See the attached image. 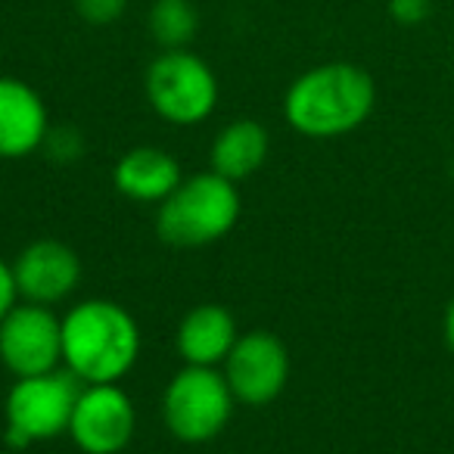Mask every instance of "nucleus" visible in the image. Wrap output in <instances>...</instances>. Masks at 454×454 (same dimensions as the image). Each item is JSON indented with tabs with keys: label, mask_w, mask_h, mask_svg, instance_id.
<instances>
[{
	"label": "nucleus",
	"mask_w": 454,
	"mask_h": 454,
	"mask_svg": "<svg viewBox=\"0 0 454 454\" xmlns=\"http://www.w3.org/2000/svg\"><path fill=\"white\" fill-rule=\"evenodd\" d=\"M144 94L150 109L162 121L177 128H193L212 119L221 100V84L215 69L187 51H159L144 72Z\"/></svg>",
	"instance_id": "4"
},
{
	"label": "nucleus",
	"mask_w": 454,
	"mask_h": 454,
	"mask_svg": "<svg viewBox=\"0 0 454 454\" xmlns=\"http://www.w3.org/2000/svg\"><path fill=\"white\" fill-rule=\"evenodd\" d=\"M75 13L94 28L115 26L128 13V0H75Z\"/></svg>",
	"instance_id": "16"
},
{
	"label": "nucleus",
	"mask_w": 454,
	"mask_h": 454,
	"mask_svg": "<svg viewBox=\"0 0 454 454\" xmlns=\"http://www.w3.org/2000/svg\"><path fill=\"white\" fill-rule=\"evenodd\" d=\"M0 364L20 377L63 367V317L47 305L16 302L0 321Z\"/></svg>",
	"instance_id": "7"
},
{
	"label": "nucleus",
	"mask_w": 454,
	"mask_h": 454,
	"mask_svg": "<svg viewBox=\"0 0 454 454\" xmlns=\"http://www.w3.org/2000/svg\"><path fill=\"white\" fill-rule=\"evenodd\" d=\"M13 278L20 302L53 305L66 302L82 286V259L63 240H35L13 259Z\"/></svg>",
	"instance_id": "10"
},
{
	"label": "nucleus",
	"mask_w": 454,
	"mask_h": 454,
	"mask_svg": "<svg viewBox=\"0 0 454 454\" xmlns=\"http://www.w3.org/2000/svg\"><path fill=\"white\" fill-rule=\"evenodd\" d=\"M140 324L121 302L84 299L63 315V367L82 386L121 383L140 358Z\"/></svg>",
	"instance_id": "2"
},
{
	"label": "nucleus",
	"mask_w": 454,
	"mask_h": 454,
	"mask_svg": "<svg viewBox=\"0 0 454 454\" xmlns=\"http://www.w3.org/2000/svg\"><path fill=\"white\" fill-rule=\"evenodd\" d=\"M184 181V168L162 146H134L113 165V184L125 200L159 206Z\"/></svg>",
	"instance_id": "13"
},
{
	"label": "nucleus",
	"mask_w": 454,
	"mask_h": 454,
	"mask_svg": "<svg viewBox=\"0 0 454 454\" xmlns=\"http://www.w3.org/2000/svg\"><path fill=\"white\" fill-rule=\"evenodd\" d=\"M82 383L66 367L38 377H20L7 392L4 417H7L10 448H28L38 442H53L69 433Z\"/></svg>",
	"instance_id": "6"
},
{
	"label": "nucleus",
	"mask_w": 454,
	"mask_h": 454,
	"mask_svg": "<svg viewBox=\"0 0 454 454\" xmlns=\"http://www.w3.org/2000/svg\"><path fill=\"white\" fill-rule=\"evenodd\" d=\"M386 13L395 26L402 28H417L433 16V0H389Z\"/></svg>",
	"instance_id": "18"
},
{
	"label": "nucleus",
	"mask_w": 454,
	"mask_h": 454,
	"mask_svg": "<svg viewBox=\"0 0 454 454\" xmlns=\"http://www.w3.org/2000/svg\"><path fill=\"white\" fill-rule=\"evenodd\" d=\"M44 150L57 162H78L84 153V140L75 128H51V134L44 140Z\"/></svg>",
	"instance_id": "17"
},
{
	"label": "nucleus",
	"mask_w": 454,
	"mask_h": 454,
	"mask_svg": "<svg viewBox=\"0 0 454 454\" xmlns=\"http://www.w3.org/2000/svg\"><path fill=\"white\" fill-rule=\"evenodd\" d=\"M243 212L240 190L234 181L208 171L184 175L168 200L156 206V234L177 249H196L224 240Z\"/></svg>",
	"instance_id": "3"
},
{
	"label": "nucleus",
	"mask_w": 454,
	"mask_h": 454,
	"mask_svg": "<svg viewBox=\"0 0 454 454\" xmlns=\"http://www.w3.org/2000/svg\"><path fill=\"white\" fill-rule=\"evenodd\" d=\"M20 302V290H16L13 278V262H7L0 255V321L10 315V309Z\"/></svg>",
	"instance_id": "19"
},
{
	"label": "nucleus",
	"mask_w": 454,
	"mask_h": 454,
	"mask_svg": "<svg viewBox=\"0 0 454 454\" xmlns=\"http://www.w3.org/2000/svg\"><path fill=\"white\" fill-rule=\"evenodd\" d=\"M271 153V134L255 119H234L215 134L208 146V168L227 181H247L265 165Z\"/></svg>",
	"instance_id": "14"
},
{
	"label": "nucleus",
	"mask_w": 454,
	"mask_h": 454,
	"mask_svg": "<svg viewBox=\"0 0 454 454\" xmlns=\"http://www.w3.org/2000/svg\"><path fill=\"white\" fill-rule=\"evenodd\" d=\"M137 433V408L119 383L82 386L69 439L82 454H121Z\"/></svg>",
	"instance_id": "9"
},
{
	"label": "nucleus",
	"mask_w": 454,
	"mask_h": 454,
	"mask_svg": "<svg viewBox=\"0 0 454 454\" xmlns=\"http://www.w3.org/2000/svg\"><path fill=\"white\" fill-rule=\"evenodd\" d=\"M377 109V82L358 63L330 59L290 82L284 119L309 140H336L358 131Z\"/></svg>",
	"instance_id": "1"
},
{
	"label": "nucleus",
	"mask_w": 454,
	"mask_h": 454,
	"mask_svg": "<svg viewBox=\"0 0 454 454\" xmlns=\"http://www.w3.org/2000/svg\"><path fill=\"white\" fill-rule=\"evenodd\" d=\"M146 32L159 51H187L200 35V10L193 0H153Z\"/></svg>",
	"instance_id": "15"
},
{
	"label": "nucleus",
	"mask_w": 454,
	"mask_h": 454,
	"mask_svg": "<svg viewBox=\"0 0 454 454\" xmlns=\"http://www.w3.org/2000/svg\"><path fill=\"white\" fill-rule=\"evenodd\" d=\"M234 392L221 367L184 364L162 392V423L171 439L184 445H206L218 439L234 417Z\"/></svg>",
	"instance_id": "5"
},
{
	"label": "nucleus",
	"mask_w": 454,
	"mask_h": 454,
	"mask_svg": "<svg viewBox=\"0 0 454 454\" xmlns=\"http://www.w3.org/2000/svg\"><path fill=\"white\" fill-rule=\"evenodd\" d=\"M221 373L237 404L265 408L290 383V348L268 330H249L234 342L231 355L221 364Z\"/></svg>",
	"instance_id": "8"
},
{
	"label": "nucleus",
	"mask_w": 454,
	"mask_h": 454,
	"mask_svg": "<svg viewBox=\"0 0 454 454\" xmlns=\"http://www.w3.org/2000/svg\"><path fill=\"white\" fill-rule=\"evenodd\" d=\"M442 336H445L448 352L454 355V296L448 299V305H445V317H442Z\"/></svg>",
	"instance_id": "20"
},
{
	"label": "nucleus",
	"mask_w": 454,
	"mask_h": 454,
	"mask_svg": "<svg viewBox=\"0 0 454 454\" xmlns=\"http://www.w3.org/2000/svg\"><path fill=\"white\" fill-rule=\"evenodd\" d=\"M51 113L38 90L13 75H0V159H26L44 150Z\"/></svg>",
	"instance_id": "11"
},
{
	"label": "nucleus",
	"mask_w": 454,
	"mask_h": 454,
	"mask_svg": "<svg viewBox=\"0 0 454 454\" xmlns=\"http://www.w3.org/2000/svg\"><path fill=\"white\" fill-rule=\"evenodd\" d=\"M240 340V327L231 309L218 302H202L181 317L175 333V346L184 364L193 367H221Z\"/></svg>",
	"instance_id": "12"
}]
</instances>
